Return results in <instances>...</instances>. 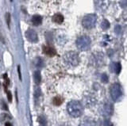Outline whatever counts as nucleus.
I'll return each instance as SVG.
<instances>
[{
  "label": "nucleus",
  "mask_w": 127,
  "mask_h": 126,
  "mask_svg": "<svg viewBox=\"0 0 127 126\" xmlns=\"http://www.w3.org/2000/svg\"><path fill=\"white\" fill-rule=\"evenodd\" d=\"M38 122L41 126H46L47 125V121L45 117L43 116H40L38 117Z\"/></svg>",
  "instance_id": "nucleus-17"
},
{
  "label": "nucleus",
  "mask_w": 127,
  "mask_h": 126,
  "mask_svg": "<svg viewBox=\"0 0 127 126\" xmlns=\"http://www.w3.org/2000/svg\"><path fill=\"white\" fill-rule=\"evenodd\" d=\"M96 21H97V16L95 14H87L83 18L82 25L85 29H91L95 27V24H96Z\"/></svg>",
  "instance_id": "nucleus-4"
},
{
  "label": "nucleus",
  "mask_w": 127,
  "mask_h": 126,
  "mask_svg": "<svg viewBox=\"0 0 127 126\" xmlns=\"http://www.w3.org/2000/svg\"><path fill=\"white\" fill-rule=\"evenodd\" d=\"M102 60H103V54L99 52L95 54V56L94 57V63L95 65H101Z\"/></svg>",
  "instance_id": "nucleus-11"
},
{
  "label": "nucleus",
  "mask_w": 127,
  "mask_h": 126,
  "mask_svg": "<svg viewBox=\"0 0 127 126\" xmlns=\"http://www.w3.org/2000/svg\"><path fill=\"white\" fill-rule=\"evenodd\" d=\"M33 64L36 67H37V68H43L44 67V60L41 57H37L33 60Z\"/></svg>",
  "instance_id": "nucleus-14"
},
{
  "label": "nucleus",
  "mask_w": 127,
  "mask_h": 126,
  "mask_svg": "<svg viewBox=\"0 0 127 126\" xmlns=\"http://www.w3.org/2000/svg\"><path fill=\"white\" fill-rule=\"evenodd\" d=\"M64 101V98H61V97H60V96H57V97H55L53 98V103L55 105H61L62 104V102Z\"/></svg>",
  "instance_id": "nucleus-16"
},
{
  "label": "nucleus",
  "mask_w": 127,
  "mask_h": 126,
  "mask_svg": "<svg viewBox=\"0 0 127 126\" xmlns=\"http://www.w3.org/2000/svg\"><path fill=\"white\" fill-rule=\"evenodd\" d=\"M53 21L56 23L61 24V23H62L64 22V16L61 14H56L53 17Z\"/></svg>",
  "instance_id": "nucleus-13"
},
{
  "label": "nucleus",
  "mask_w": 127,
  "mask_h": 126,
  "mask_svg": "<svg viewBox=\"0 0 127 126\" xmlns=\"http://www.w3.org/2000/svg\"><path fill=\"white\" fill-rule=\"evenodd\" d=\"M60 126H70L68 125H60Z\"/></svg>",
  "instance_id": "nucleus-23"
},
{
  "label": "nucleus",
  "mask_w": 127,
  "mask_h": 126,
  "mask_svg": "<svg viewBox=\"0 0 127 126\" xmlns=\"http://www.w3.org/2000/svg\"><path fill=\"white\" fill-rule=\"evenodd\" d=\"M18 76L20 79H22V76H21V72H20V67H18Z\"/></svg>",
  "instance_id": "nucleus-22"
},
{
  "label": "nucleus",
  "mask_w": 127,
  "mask_h": 126,
  "mask_svg": "<svg viewBox=\"0 0 127 126\" xmlns=\"http://www.w3.org/2000/svg\"><path fill=\"white\" fill-rule=\"evenodd\" d=\"M7 93V96H8V100H9V101H12V94L10 91H6Z\"/></svg>",
  "instance_id": "nucleus-21"
},
{
  "label": "nucleus",
  "mask_w": 127,
  "mask_h": 126,
  "mask_svg": "<svg viewBox=\"0 0 127 126\" xmlns=\"http://www.w3.org/2000/svg\"><path fill=\"white\" fill-rule=\"evenodd\" d=\"M6 21L8 27L10 28V13L6 14Z\"/></svg>",
  "instance_id": "nucleus-19"
},
{
  "label": "nucleus",
  "mask_w": 127,
  "mask_h": 126,
  "mask_svg": "<svg viewBox=\"0 0 127 126\" xmlns=\"http://www.w3.org/2000/svg\"><path fill=\"white\" fill-rule=\"evenodd\" d=\"M67 110L71 117H79L83 113V106L78 101H71L67 105Z\"/></svg>",
  "instance_id": "nucleus-1"
},
{
  "label": "nucleus",
  "mask_w": 127,
  "mask_h": 126,
  "mask_svg": "<svg viewBox=\"0 0 127 126\" xmlns=\"http://www.w3.org/2000/svg\"><path fill=\"white\" fill-rule=\"evenodd\" d=\"M43 52L45 53L46 56H54L56 54H57V52H56V50L54 48L51 46H43Z\"/></svg>",
  "instance_id": "nucleus-8"
},
{
  "label": "nucleus",
  "mask_w": 127,
  "mask_h": 126,
  "mask_svg": "<svg viewBox=\"0 0 127 126\" xmlns=\"http://www.w3.org/2000/svg\"><path fill=\"white\" fill-rule=\"evenodd\" d=\"M64 61L69 67H76L79 64V56L76 52L71 51L64 56Z\"/></svg>",
  "instance_id": "nucleus-2"
},
{
  "label": "nucleus",
  "mask_w": 127,
  "mask_h": 126,
  "mask_svg": "<svg viewBox=\"0 0 127 126\" xmlns=\"http://www.w3.org/2000/svg\"><path fill=\"white\" fill-rule=\"evenodd\" d=\"M10 1H11V2H12V1H13V0H10Z\"/></svg>",
  "instance_id": "nucleus-24"
},
{
  "label": "nucleus",
  "mask_w": 127,
  "mask_h": 126,
  "mask_svg": "<svg viewBox=\"0 0 127 126\" xmlns=\"http://www.w3.org/2000/svg\"><path fill=\"white\" fill-rule=\"evenodd\" d=\"M95 121L91 118L86 117L84 118L80 123V126H95Z\"/></svg>",
  "instance_id": "nucleus-9"
},
{
  "label": "nucleus",
  "mask_w": 127,
  "mask_h": 126,
  "mask_svg": "<svg viewBox=\"0 0 127 126\" xmlns=\"http://www.w3.org/2000/svg\"><path fill=\"white\" fill-rule=\"evenodd\" d=\"M101 27H102V29H107L110 27V23L109 22L106 20V19H104L102 22V24H101Z\"/></svg>",
  "instance_id": "nucleus-18"
},
{
  "label": "nucleus",
  "mask_w": 127,
  "mask_h": 126,
  "mask_svg": "<svg viewBox=\"0 0 127 126\" xmlns=\"http://www.w3.org/2000/svg\"><path fill=\"white\" fill-rule=\"evenodd\" d=\"M113 110H114V107L112 104L109 103V102H106L104 105H102V113H103L104 116H111L113 113Z\"/></svg>",
  "instance_id": "nucleus-7"
},
{
  "label": "nucleus",
  "mask_w": 127,
  "mask_h": 126,
  "mask_svg": "<svg viewBox=\"0 0 127 126\" xmlns=\"http://www.w3.org/2000/svg\"><path fill=\"white\" fill-rule=\"evenodd\" d=\"M33 77H34V81L37 84H39L41 82V73H40L39 71H36L33 73Z\"/></svg>",
  "instance_id": "nucleus-15"
},
{
  "label": "nucleus",
  "mask_w": 127,
  "mask_h": 126,
  "mask_svg": "<svg viewBox=\"0 0 127 126\" xmlns=\"http://www.w3.org/2000/svg\"><path fill=\"white\" fill-rule=\"evenodd\" d=\"M91 41L89 37L87 36H81L79 37L77 40L75 44H76V47L80 51H87L90 49Z\"/></svg>",
  "instance_id": "nucleus-3"
},
{
  "label": "nucleus",
  "mask_w": 127,
  "mask_h": 126,
  "mask_svg": "<svg viewBox=\"0 0 127 126\" xmlns=\"http://www.w3.org/2000/svg\"><path fill=\"white\" fill-rule=\"evenodd\" d=\"M25 35L27 40L32 43H37L38 41V36L33 29H28Z\"/></svg>",
  "instance_id": "nucleus-6"
},
{
  "label": "nucleus",
  "mask_w": 127,
  "mask_h": 126,
  "mask_svg": "<svg viewBox=\"0 0 127 126\" xmlns=\"http://www.w3.org/2000/svg\"><path fill=\"white\" fill-rule=\"evenodd\" d=\"M31 22H32V23H33V25L37 26V25L41 24L42 18H41V16H40V15H34V16H33V18H32Z\"/></svg>",
  "instance_id": "nucleus-10"
},
{
  "label": "nucleus",
  "mask_w": 127,
  "mask_h": 126,
  "mask_svg": "<svg viewBox=\"0 0 127 126\" xmlns=\"http://www.w3.org/2000/svg\"><path fill=\"white\" fill-rule=\"evenodd\" d=\"M111 69L116 74H119L122 69L120 63H113V64H111Z\"/></svg>",
  "instance_id": "nucleus-12"
},
{
  "label": "nucleus",
  "mask_w": 127,
  "mask_h": 126,
  "mask_svg": "<svg viewBox=\"0 0 127 126\" xmlns=\"http://www.w3.org/2000/svg\"><path fill=\"white\" fill-rule=\"evenodd\" d=\"M110 96L114 101H118L122 96V88L119 83H114L110 89Z\"/></svg>",
  "instance_id": "nucleus-5"
},
{
  "label": "nucleus",
  "mask_w": 127,
  "mask_h": 126,
  "mask_svg": "<svg viewBox=\"0 0 127 126\" xmlns=\"http://www.w3.org/2000/svg\"><path fill=\"white\" fill-rule=\"evenodd\" d=\"M102 81L103 82H105V83H107L108 82V77H107V76L106 74H102Z\"/></svg>",
  "instance_id": "nucleus-20"
}]
</instances>
